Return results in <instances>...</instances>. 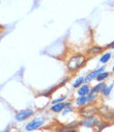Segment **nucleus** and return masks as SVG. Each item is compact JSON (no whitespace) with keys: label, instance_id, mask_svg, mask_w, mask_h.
I'll return each mask as SVG.
<instances>
[{"label":"nucleus","instance_id":"1","mask_svg":"<svg viewBox=\"0 0 114 132\" xmlns=\"http://www.w3.org/2000/svg\"><path fill=\"white\" fill-rule=\"evenodd\" d=\"M85 62V57L83 55H75L73 57L69 58V60L67 61V70L71 72H75L78 69H80L82 67V64Z\"/></svg>","mask_w":114,"mask_h":132},{"label":"nucleus","instance_id":"2","mask_svg":"<svg viewBox=\"0 0 114 132\" xmlns=\"http://www.w3.org/2000/svg\"><path fill=\"white\" fill-rule=\"evenodd\" d=\"M44 123H45V120H43V119H41V118H36V119H34L33 121H31L30 123H28V124L26 125L25 129H26L27 131H32V130H35V129H37V128H40L41 126H43Z\"/></svg>","mask_w":114,"mask_h":132},{"label":"nucleus","instance_id":"3","mask_svg":"<svg viewBox=\"0 0 114 132\" xmlns=\"http://www.w3.org/2000/svg\"><path fill=\"white\" fill-rule=\"evenodd\" d=\"M33 114V110L32 109H24V110H20L16 116H15V119L17 121H24L26 119H28L30 116Z\"/></svg>","mask_w":114,"mask_h":132},{"label":"nucleus","instance_id":"4","mask_svg":"<svg viewBox=\"0 0 114 132\" xmlns=\"http://www.w3.org/2000/svg\"><path fill=\"white\" fill-rule=\"evenodd\" d=\"M98 111V109L94 107V106H87V107H84L81 109L80 111V114L84 118H91L94 116V113Z\"/></svg>","mask_w":114,"mask_h":132},{"label":"nucleus","instance_id":"5","mask_svg":"<svg viewBox=\"0 0 114 132\" xmlns=\"http://www.w3.org/2000/svg\"><path fill=\"white\" fill-rule=\"evenodd\" d=\"M104 70H105V67H101L100 69H98V70H95V71H93V72H90L88 75H86V77L84 78V82L85 83H89L90 81H92L94 78L97 79V77L99 76V74H101L102 72H104Z\"/></svg>","mask_w":114,"mask_h":132},{"label":"nucleus","instance_id":"6","mask_svg":"<svg viewBox=\"0 0 114 132\" xmlns=\"http://www.w3.org/2000/svg\"><path fill=\"white\" fill-rule=\"evenodd\" d=\"M81 125L85 126V127H92V126H98L99 125V120L95 117H91V118H86L85 120L81 121L80 123Z\"/></svg>","mask_w":114,"mask_h":132},{"label":"nucleus","instance_id":"7","mask_svg":"<svg viewBox=\"0 0 114 132\" xmlns=\"http://www.w3.org/2000/svg\"><path fill=\"white\" fill-rule=\"evenodd\" d=\"M90 93V88L87 84L82 85L79 89H78V95L79 96H88V94Z\"/></svg>","mask_w":114,"mask_h":132},{"label":"nucleus","instance_id":"8","mask_svg":"<svg viewBox=\"0 0 114 132\" xmlns=\"http://www.w3.org/2000/svg\"><path fill=\"white\" fill-rule=\"evenodd\" d=\"M87 102H89V99H88V96H80L77 98L76 100V103H77L78 106H82V105H85Z\"/></svg>","mask_w":114,"mask_h":132},{"label":"nucleus","instance_id":"9","mask_svg":"<svg viewBox=\"0 0 114 132\" xmlns=\"http://www.w3.org/2000/svg\"><path fill=\"white\" fill-rule=\"evenodd\" d=\"M106 87H107V85H106V83H99L98 85H95L92 89H91V92H93V93H95V94H98V93H103L105 89H106Z\"/></svg>","mask_w":114,"mask_h":132},{"label":"nucleus","instance_id":"10","mask_svg":"<svg viewBox=\"0 0 114 132\" xmlns=\"http://www.w3.org/2000/svg\"><path fill=\"white\" fill-rule=\"evenodd\" d=\"M64 108H65V103H57V104H53L51 110L53 112H59L62 111Z\"/></svg>","mask_w":114,"mask_h":132},{"label":"nucleus","instance_id":"11","mask_svg":"<svg viewBox=\"0 0 114 132\" xmlns=\"http://www.w3.org/2000/svg\"><path fill=\"white\" fill-rule=\"evenodd\" d=\"M102 48L101 47H99V46H94V47H91L89 50H88V54H91V55H95V54H98V53H101L102 52Z\"/></svg>","mask_w":114,"mask_h":132},{"label":"nucleus","instance_id":"12","mask_svg":"<svg viewBox=\"0 0 114 132\" xmlns=\"http://www.w3.org/2000/svg\"><path fill=\"white\" fill-rule=\"evenodd\" d=\"M111 58V53H105L102 57H101V59H100V61L101 62H103V63H106L107 61H109V59Z\"/></svg>","mask_w":114,"mask_h":132},{"label":"nucleus","instance_id":"13","mask_svg":"<svg viewBox=\"0 0 114 132\" xmlns=\"http://www.w3.org/2000/svg\"><path fill=\"white\" fill-rule=\"evenodd\" d=\"M108 76H109V73H107V72H102V73L99 74V76L97 77V80H98V81H103V80H105L106 78H108Z\"/></svg>","mask_w":114,"mask_h":132},{"label":"nucleus","instance_id":"14","mask_svg":"<svg viewBox=\"0 0 114 132\" xmlns=\"http://www.w3.org/2000/svg\"><path fill=\"white\" fill-rule=\"evenodd\" d=\"M82 83H84V78L83 77H79L77 80H76L75 82H74V84H73V87H78V86H80Z\"/></svg>","mask_w":114,"mask_h":132},{"label":"nucleus","instance_id":"15","mask_svg":"<svg viewBox=\"0 0 114 132\" xmlns=\"http://www.w3.org/2000/svg\"><path fill=\"white\" fill-rule=\"evenodd\" d=\"M88 99H89V102H93L95 99H97V96H95V93L93 92H90L88 94Z\"/></svg>","mask_w":114,"mask_h":132},{"label":"nucleus","instance_id":"16","mask_svg":"<svg viewBox=\"0 0 114 132\" xmlns=\"http://www.w3.org/2000/svg\"><path fill=\"white\" fill-rule=\"evenodd\" d=\"M65 99V96H62L61 98H58V99H55V100H52V104H57V103H61L63 100Z\"/></svg>","mask_w":114,"mask_h":132},{"label":"nucleus","instance_id":"17","mask_svg":"<svg viewBox=\"0 0 114 132\" xmlns=\"http://www.w3.org/2000/svg\"><path fill=\"white\" fill-rule=\"evenodd\" d=\"M112 88H113V85H110V86H108V87H106V89L103 92V95L104 96H108L110 93H111V90H112Z\"/></svg>","mask_w":114,"mask_h":132},{"label":"nucleus","instance_id":"18","mask_svg":"<svg viewBox=\"0 0 114 132\" xmlns=\"http://www.w3.org/2000/svg\"><path fill=\"white\" fill-rule=\"evenodd\" d=\"M69 111H72V109H71V108H67V109H65V110H63V112H62V114L64 116L65 113H67V112H69Z\"/></svg>","mask_w":114,"mask_h":132},{"label":"nucleus","instance_id":"19","mask_svg":"<svg viewBox=\"0 0 114 132\" xmlns=\"http://www.w3.org/2000/svg\"><path fill=\"white\" fill-rule=\"evenodd\" d=\"M65 132H78V131L75 130V129H69V130H66Z\"/></svg>","mask_w":114,"mask_h":132},{"label":"nucleus","instance_id":"20","mask_svg":"<svg viewBox=\"0 0 114 132\" xmlns=\"http://www.w3.org/2000/svg\"><path fill=\"white\" fill-rule=\"evenodd\" d=\"M8 130H10V126H7V127H6L4 130H2L1 132H8Z\"/></svg>","mask_w":114,"mask_h":132},{"label":"nucleus","instance_id":"21","mask_svg":"<svg viewBox=\"0 0 114 132\" xmlns=\"http://www.w3.org/2000/svg\"><path fill=\"white\" fill-rule=\"evenodd\" d=\"M112 71H113V72H114V67H113V68H112Z\"/></svg>","mask_w":114,"mask_h":132},{"label":"nucleus","instance_id":"22","mask_svg":"<svg viewBox=\"0 0 114 132\" xmlns=\"http://www.w3.org/2000/svg\"><path fill=\"white\" fill-rule=\"evenodd\" d=\"M17 132H20V131H17Z\"/></svg>","mask_w":114,"mask_h":132},{"label":"nucleus","instance_id":"23","mask_svg":"<svg viewBox=\"0 0 114 132\" xmlns=\"http://www.w3.org/2000/svg\"><path fill=\"white\" fill-rule=\"evenodd\" d=\"M113 83H114V81H113Z\"/></svg>","mask_w":114,"mask_h":132}]
</instances>
